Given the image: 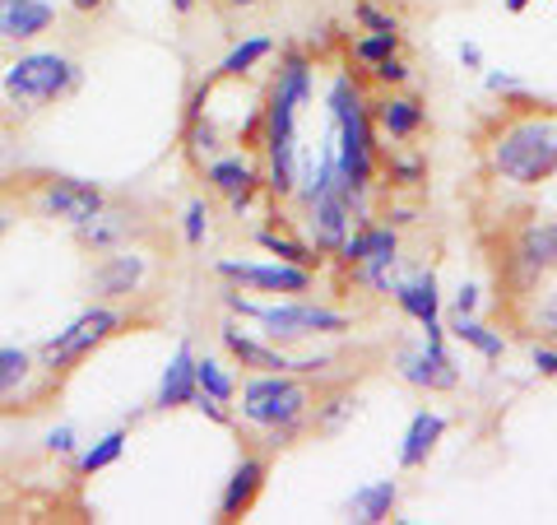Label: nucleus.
I'll return each instance as SVG.
<instances>
[{"mask_svg": "<svg viewBox=\"0 0 557 525\" xmlns=\"http://www.w3.org/2000/svg\"><path fill=\"white\" fill-rule=\"evenodd\" d=\"M432 178V163L423 149L413 145H395L381 154V186L391 191V196H413V191H423Z\"/></svg>", "mask_w": 557, "mask_h": 525, "instance_id": "26", "label": "nucleus"}, {"mask_svg": "<svg viewBox=\"0 0 557 525\" xmlns=\"http://www.w3.org/2000/svg\"><path fill=\"white\" fill-rule=\"evenodd\" d=\"M483 94L502 102H530V84L516 70H483Z\"/></svg>", "mask_w": 557, "mask_h": 525, "instance_id": "37", "label": "nucleus"}, {"mask_svg": "<svg viewBox=\"0 0 557 525\" xmlns=\"http://www.w3.org/2000/svg\"><path fill=\"white\" fill-rule=\"evenodd\" d=\"M325 112V139L335 145L339 182L358 200L362 215H376V191H381V135L372 126V89L354 65L330 70L321 89Z\"/></svg>", "mask_w": 557, "mask_h": 525, "instance_id": "1", "label": "nucleus"}, {"mask_svg": "<svg viewBox=\"0 0 557 525\" xmlns=\"http://www.w3.org/2000/svg\"><path fill=\"white\" fill-rule=\"evenodd\" d=\"M65 5L75 10V14H84V20H94V14H102V10L112 5V0H65Z\"/></svg>", "mask_w": 557, "mask_h": 525, "instance_id": "46", "label": "nucleus"}, {"mask_svg": "<svg viewBox=\"0 0 557 525\" xmlns=\"http://www.w3.org/2000/svg\"><path fill=\"white\" fill-rule=\"evenodd\" d=\"M428 98L413 89H376L372 94V126L381 135V149L413 145L428 131Z\"/></svg>", "mask_w": 557, "mask_h": 525, "instance_id": "16", "label": "nucleus"}, {"mask_svg": "<svg viewBox=\"0 0 557 525\" xmlns=\"http://www.w3.org/2000/svg\"><path fill=\"white\" fill-rule=\"evenodd\" d=\"M200 182H205L209 196L233 200L237 191L265 182V168H260V154L256 149H223V154H214V159L200 163Z\"/></svg>", "mask_w": 557, "mask_h": 525, "instance_id": "21", "label": "nucleus"}, {"mask_svg": "<svg viewBox=\"0 0 557 525\" xmlns=\"http://www.w3.org/2000/svg\"><path fill=\"white\" fill-rule=\"evenodd\" d=\"M112 200V191L89 178H61V172H47V178L28 182L20 191V209L28 219L51 223V229L75 233L79 223H89L102 205Z\"/></svg>", "mask_w": 557, "mask_h": 525, "instance_id": "9", "label": "nucleus"}, {"mask_svg": "<svg viewBox=\"0 0 557 525\" xmlns=\"http://www.w3.org/2000/svg\"><path fill=\"white\" fill-rule=\"evenodd\" d=\"M126 447H131V424H116L108 432H98L94 442H84L79 456L70 465H75L79 479H94V475H102V469H112V465L126 461Z\"/></svg>", "mask_w": 557, "mask_h": 525, "instance_id": "29", "label": "nucleus"}, {"mask_svg": "<svg viewBox=\"0 0 557 525\" xmlns=\"http://www.w3.org/2000/svg\"><path fill=\"white\" fill-rule=\"evenodd\" d=\"M278 57V42L270 38V33H247V38H237L228 51H223V61L214 65V80L228 84V80H247L256 75L265 61Z\"/></svg>", "mask_w": 557, "mask_h": 525, "instance_id": "28", "label": "nucleus"}, {"mask_svg": "<svg viewBox=\"0 0 557 525\" xmlns=\"http://www.w3.org/2000/svg\"><path fill=\"white\" fill-rule=\"evenodd\" d=\"M251 242H256V252H265L270 260H284V266H302V270H317V274L330 266L302 233L284 229V209L278 205H270V223H260V229L251 233Z\"/></svg>", "mask_w": 557, "mask_h": 525, "instance_id": "23", "label": "nucleus"}, {"mask_svg": "<svg viewBox=\"0 0 557 525\" xmlns=\"http://www.w3.org/2000/svg\"><path fill=\"white\" fill-rule=\"evenodd\" d=\"M456 61H460V65L469 70V75H483V70H487V57H483V47H479V42H469V38H465V42L456 47Z\"/></svg>", "mask_w": 557, "mask_h": 525, "instance_id": "44", "label": "nucleus"}, {"mask_svg": "<svg viewBox=\"0 0 557 525\" xmlns=\"http://www.w3.org/2000/svg\"><path fill=\"white\" fill-rule=\"evenodd\" d=\"M14 223H20V200H14V196H0V242L10 237Z\"/></svg>", "mask_w": 557, "mask_h": 525, "instance_id": "45", "label": "nucleus"}, {"mask_svg": "<svg viewBox=\"0 0 557 525\" xmlns=\"http://www.w3.org/2000/svg\"><path fill=\"white\" fill-rule=\"evenodd\" d=\"M335 367H339V354H325V349L302 354V349H293V373L307 381H335Z\"/></svg>", "mask_w": 557, "mask_h": 525, "instance_id": "39", "label": "nucleus"}, {"mask_svg": "<svg viewBox=\"0 0 557 525\" xmlns=\"http://www.w3.org/2000/svg\"><path fill=\"white\" fill-rule=\"evenodd\" d=\"M450 437V418L442 410H413L409 414V424L405 432H399V447H395V465H399V475H413V469H428V461L442 451V442Z\"/></svg>", "mask_w": 557, "mask_h": 525, "instance_id": "19", "label": "nucleus"}, {"mask_svg": "<svg viewBox=\"0 0 557 525\" xmlns=\"http://www.w3.org/2000/svg\"><path fill=\"white\" fill-rule=\"evenodd\" d=\"M172 5V14H177V20H190V14L200 10V0H168Z\"/></svg>", "mask_w": 557, "mask_h": 525, "instance_id": "48", "label": "nucleus"}, {"mask_svg": "<svg viewBox=\"0 0 557 525\" xmlns=\"http://www.w3.org/2000/svg\"><path fill=\"white\" fill-rule=\"evenodd\" d=\"M84 89V61L65 47H14L0 65V98L14 117H42Z\"/></svg>", "mask_w": 557, "mask_h": 525, "instance_id": "5", "label": "nucleus"}, {"mask_svg": "<svg viewBox=\"0 0 557 525\" xmlns=\"http://www.w3.org/2000/svg\"><path fill=\"white\" fill-rule=\"evenodd\" d=\"M525 326L534 330L539 340H553L557 344V289L553 284L525 303Z\"/></svg>", "mask_w": 557, "mask_h": 525, "instance_id": "36", "label": "nucleus"}, {"mask_svg": "<svg viewBox=\"0 0 557 525\" xmlns=\"http://www.w3.org/2000/svg\"><path fill=\"white\" fill-rule=\"evenodd\" d=\"M354 24L358 33H405V20L381 0H354Z\"/></svg>", "mask_w": 557, "mask_h": 525, "instance_id": "35", "label": "nucleus"}, {"mask_svg": "<svg viewBox=\"0 0 557 525\" xmlns=\"http://www.w3.org/2000/svg\"><path fill=\"white\" fill-rule=\"evenodd\" d=\"M321 61L302 42L278 47V70L270 80V94L260 102V139H293L302 135V112L317 102ZM256 139V145H260Z\"/></svg>", "mask_w": 557, "mask_h": 525, "instance_id": "8", "label": "nucleus"}, {"mask_svg": "<svg viewBox=\"0 0 557 525\" xmlns=\"http://www.w3.org/2000/svg\"><path fill=\"white\" fill-rule=\"evenodd\" d=\"M219 349L242 373H293V349L270 344L260 330H247V321H237V317L219 326Z\"/></svg>", "mask_w": 557, "mask_h": 525, "instance_id": "18", "label": "nucleus"}, {"mask_svg": "<svg viewBox=\"0 0 557 525\" xmlns=\"http://www.w3.org/2000/svg\"><path fill=\"white\" fill-rule=\"evenodd\" d=\"M209 233H214V205H209V196H190L182 205V219H177V237L186 252H205Z\"/></svg>", "mask_w": 557, "mask_h": 525, "instance_id": "32", "label": "nucleus"}, {"mask_svg": "<svg viewBox=\"0 0 557 525\" xmlns=\"http://www.w3.org/2000/svg\"><path fill=\"white\" fill-rule=\"evenodd\" d=\"M149 233V223H145V209L139 205H126V200H108L98 209V215L89 223H79L75 233V247L79 252H89V256H102V252H116V247H126V242H145Z\"/></svg>", "mask_w": 557, "mask_h": 525, "instance_id": "17", "label": "nucleus"}, {"mask_svg": "<svg viewBox=\"0 0 557 525\" xmlns=\"http://www.w3.org/2000/svg\"><path fill=\"white\" fill-rule=\"evenodd\" d=\"M57 20H61L57 0H0V42L33 47L57 28Z\"/></svg>", "mask_w": 557, "mask_h": 525, "instance_id": "22", "label": "nucleus"}, {"mask_svg": "<svg viewBox=\"0 0 557 525\" xmlns=\"http://www.w3.org/2000/svg\"><path fill=\"white\" fill-rule=\"evenodd\" d=\"M190 410H196L200 418H209L214 428H237V410L219 405V400H209V395H196V405H190Z\"/></svg>", "mask_w": 557, "mask_h": 525, "instance_id": "42", "label": "nucleus"}, {"mask_svg": "<svg viewBox=\"0 0 557 525\" xmlns=\"http://www.w3.org/2000/svg\"><path fill=\"white\" fill-rule=\"evenodd\" d=\"M381 219L395 223L399 233H409V229H418V219H423V215H418V205H399V200H391L386 209H381Z\"/></svg>", "mask_w": 557, "mask_h": 525, "instance_id": "43", "label": "nucleus"}, {"mask_svg": "<svg viewBox=\"0 0 557 525\" xmlns=\"http://www.w3.org/2000/svg\"><path fill=\"white\" fill-rule=\"evenodd\" d=\"M196 387L200 395L219 400V405H237V387H242V367L223 354H196Z\"/></svg>", "mask_w": 557, "mask_h": 525, "instance_id": "30", "label": "nucleus"}, {"mask_svg": "<svg viewBox=\"0 0 557 525\" xmlns=\"http://www.w3.org/2000/svg\"><path fill=\"white\" fill-rule=\"evenodd\" d=\"M182 145H186V159L200 168L205 159H214V154H223V149H228V135L219 131V121L209 117V108H205V112H196V117H186Z\"/></svg>", "mask_w": 557, "mask_h": 525, "instance_id": "31", "label": "nucleus"}, {"mask_svg": "<svg viewBox=\"0 0 557 525\" xmlns=\"http://www.w3.org/2000/svg\"><path fill=\"white\" fill-rule=\"evenodd\" d=\"M446 335L456 340V344H465L474 358L493 363V367L507 363V354H511V340L502 335L493 321H483V312H479V317H460V312H446Z\"/></svg>", "mask_w": 557, "mask_h": 525, "instance_id": "25", "label": "nucleus"}, {"mask_svg": "<svg viewBox=\"0 0 557 525\" xmlns=\"http://www.w3.org/2000/svg\"><path fill=\"white\" fill-rule=\"evenodd\" d=\"M131 326H135V312L131 307H121V303H94V297H89V303H84L61 330H51V335L38 344L42 373L61 387L70 373H79V367L89 363L98 349H108L116 335H126Z\"/></svg>", "mask_w": 557, "mask_h": 525, "instance_id": "7", "label": "nucleus"}, {"mask_svg": "<svg viewBox=\"0 0 557 525\" xmlns=\"http://www.w3.org/2000/svg\"><path fill=\"white\" fill-rule=\"evenodd\" d=\"M358 405H362V395H358V387H348L344 377L321 381L317 405H311V432L317 437H339L358 418Z\"/></svg>", "mask_w": 557, "mask_h": 525, "instance_id": "24", "label": "nucleus"}, {"mask_svg": "<svg viewBox=\"0 0 557 525\" xmlns=\"http://www.w3.org/2000/svg\"><path fill=\"white\" fill-rule=\"evenodd\" d=\"M214 274L223 284L256 297H317V270L284 266V260H251V256H219Z\"/></svg>", "mask_w": 557, "mask_h": 525, "instance_id": "12", "label": "nucleus"}, {"mask_svg": "<svg viewBox=\"0 0 557 525\" xmlns=\"http://www.w3.org/2000/svg\"><path fill=\"white\" fill-rule=\"evenodd\" d=\"M270 461L274 456H265L260 447L242 451V456L233 461V469H228V479H223V488H219L214 521L237 525V521H247L256 512V502H260V493H265V484H270Z\"/></svg>", "mask_w": 557, "mask_h": 525, "instance_id": "15", "label": "nucleus"}, {"mask_svg": "<svg viewBox=\"0 0 557 525\" xmlns=\"http://www.w3.org/2000/svg\"><path fill=\"white\" fill-rule=\"evenodd\" d=\"M530 5H539V0H502V10H507V14H525Z\"/></svg>", "mask_w": 557, "mask_h": 525, "instance_id": "49", "label": "nucleus"}, {"mask_svg": "<svg viewBox=\"0 0 557 525\" xmlns=\"http://www.w3.org/2000/svg\"><path fill=\"white\" fill-rule=\"evenodd\" d=\"M450 335H423L418 330L413 340H399L391 354V373L405 381L418 395H450L460 391V363L450 354Z\"/></svg>", "mask_w": 557, "mask_h": 525, "instance_id": "11", "label": "nucleus"}, {"mask_svg": "<svg viewBox=\"0 0 557 525\" xmlns=\"http://www.w3.org/2000/svg\"><path fill=\"white\" fill-rule=\"evenodd\" d=\"M159 279V256H153L145 242H126L116 252H102L89 270V297L94 303H121L135 307L139 297L153 289Z\"/></svg>", "mask_w": 557, "mask_h": 525, "instance_id": "10", "label": "nucleus"}, {"mask_svg": "<svg viewBox=\"0 0 557 525\" xmlns=\"http://www.w3.org/2000/svg\"><path fill=\"white\" fill-rule=\"evenodd\" d=\"M311 405H317V381L298 373H242L233 410L237 428L251 432V447L278 456L311 437Z\"/></svg>", "mask_w": 557, "mask_h": 525, "instance_id": "2", "label": "nucleus"}, {"mask_svg": "<svg viewBox=\"0 0 557 525\" xmlns=\"http://www.w3.org/2000/svg\"><path fill=\"white\" fill-rule=\"evenodd\" d=\"M395 51H405V33H358L348 42V65H358V75H362L368 65L395 57Z\"/></svg>", "mask_w": 557, "mask_h": 525, "instance_id": "33", "label": "nucleus"}, {"mask_svg": "<svg viewBox=\"0 0 557 525\" xmlns=\"http://www.w3.org/2000/svg\"><path fill=\"white\" fill-rule=\"evenodd\" d=\"M348 521L358 525H386L399 512V479H368L348 493Z\"/></svg>", "mask_w": 557, "mask_h": 525, "instance_id": "27", "label": "nucleus"}, {"mask_svg": "<svg viewBox=\"0 0 557 525\" xmlns=\"http://www.w3.org/2000/svg\"><path fill=\"white\" fill-rule=\"evenodd\" d=\"M557 279V215H530L511 219L497 242V284L511 307H525Z\"/></svg>", "mask_w": 557, "mask_h": 525, "instance_id": "6", "label": "nucleus"}, {"mask_svg": "<svg viewBox=\"0 0 557 525\" xmlns=\"http://www.w3.org/2000/svg\"><path fill=\"white\" fill-rule=\"evenodd\" d=\"M214 5H219L223 14H247V10H260L265 0H214Z\"/></svg>", "mask_w": 557, "mask_h": 525, "instance_id": "47", "label": "nucleus"}, {"mask_svg": "<svg viewBox=\"0 0 557 525\" xmlns=\"http://www.w3.org/2000/svg\"><path fill=\"white\" fill-rule=\"evenodd\" d=\"M446 312H460V317H479V312H483V284H479V279H465V284L446 297Z\"/></svg>", "mask_w": 557, "mask_h": 525, "instance_id": "40", "label": "nucleus"}, {"mask_svg": "<svg viewBox=\"0 0 557 525\" xmlns=\"http://www.w3.org/2000/svg\"><path fill=\"white\" fill-rule=\"evenodd\" d=\"M530 373L544 377V381H557V344L553 340H530Z\"/></svg>", "mask_w": 557, "mask_h": 525, "instance_id": "41", "label": "nucleus"}, {"mask_svg": "<svg viewBox=\"0 0 557 525\" xmlns=\"http://www.w3.org/2000/svg\"><path fill=\"white\" fill-rule=\"evenodd\" d=\"M79 428L75 424H57V428H47L42 432V456H51V461H75L79 456Z\"/></svg>", "mask_w": 557, "mask_h": 525, "instance_id": "38", "label": "nucleus"}, {"mask_svg": "<svg viewBox=\"0 0 557 525\" xmlns=\"http://www.w3.org/2000/svg\"><path fill=\"white\" fill-rule=\"evenodd\" d=\"M362 80H368V89H409V84H413V65L405 61V51H395V57L362 70Z\"/></svg>", "mask_w": 557, "mask_h": 525, "instance_id": "34", "label": "nucleus"}, {"mask_svg": "<svg viewBox=\"0 0 557 525\" xmlns=\"http://www.w3.org/2000/svg\"><path fill=\"white\" fill-rule=\"evenodd\" d=\"M391 303L413 330H423V335H446V293H442V279L432 266H413V270L399 274Z\"/></svg>", "mask_w": 557, "mask_h": 525, "instance_id": "13", "label": "nucleus"}, {"mask_svg": "<svg viewBox=\"0 0 557 525\" xmlns=\"http://www.w3.org/2000/svg\"><path fill=\"white\" fill-rule=\"evenodd\" d=\"M483 168L497 186L539 191L557 178V117L548 112H516L497 121L483 145Z\"/></svg>", "mask_w": 557, "mask_h": 525, "instance_id": "4", "label": "nucleus"}, {"mask_svg": "<svg viewBox=\"0 0 557 525\" xmlns=\"http://www.w3.org/2000/svg\"><path fill=\"white\" fill-rule=\"evenodd\" d=\"M57 391V381L42 373L38 349L0 344V410H38Z\"/></svg>", "mask_w": 557, "mask_h": 525, "instance_id": "14", "label": "nucleus"}, {"mask_svg": "<svg viewBox=\"0 0 557 525\" xmlns=\"http://www.w3.org/2000/svg\"><path fill=\"white\" fill-rule=\"evenodd\" d=\"M196 354L200 349L190 340H177V349L168 354L163 373H159V387H153V395H149L153 414H177V410L196 405V395H200V387H196Z\"/></svg>", "mask_w": 557, "mask_h": 525, "instance_id": "20", "label": "nucleus"}, {"mask_svg": "<svg viewBox=\"0 0 557 525\" xmlns=\"http://www.w3.org/2000/svg\"><path fill=\"white\" fill-rule=\"evenodd\" d=\"M219 297H223V307H228V317L247 321L278 349H302L317 340L354 335V312L321 303V297H256L233 284H223Z\"/></svg>", "mask_w": 557, "mask_h": 525, "instance_id": "3", "label": "nucleus"}]
</instances>
